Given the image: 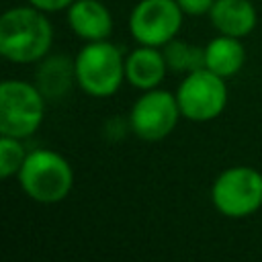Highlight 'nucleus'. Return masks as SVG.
Segmentation results:
<instances>
[{"label":"nucleus","instance_id":"nucleus-1","mask_svg":"<svg viewBox=\"0 0 262 262\" xmlns=\"http://www.w3.org/2000/svg\"><path fill=\"white\" fill-rule=\"evenodd\" d=\"M53 25L49 14L20 4L0 16V55L16 66H33L51 53Z\"/></svg>","mask_w":262,"mask_h":262},{"label":"nucleus","instance_id":"nucleus-2","mask_svg":"<svg viewBox=\"0 0 262 262\" xmlns=\"http://www.w3.org/2000/svg\"><path fill=\"white\" fill-rule=\"evenodd\" d=\"M20 190L39 205H57L74 188V168L66 156L49 147H37L27 154L16 174Z\"/></svg>","mask_w":262,"mask_h":262},{"label":"nucleus","instance_id":"nucleus-3","mask_svg":"<svg viewBox=\"0 0 262 262\" xmlns=\"http://www.w3.org/2000/svg\"><path fill=\"white\" fill-rule=\"evenodd\" d=\"M76 86L92 98H108L125 82V53L113 41H88L74 57Z\"/></svg>","mask_w":262,"mask_h":262},{"label":"nucleus","instance_id":"nucleus-4","mask_svg":"<svg viewBox=\"0 0 262 262\" xmlns=\"http://www.w3.org/2000/svg\"><path fill=\"white\" fill-rule=\"evenodd\" d=\"M47 98L35 82L8 78L0 84V135L27 139L45 119Z\"/></svg>","mask_w":262,"mask_h":262},{"label":"nucleus","instance_id":"nucleus-5","mask_svg":"<svg viewBox=\"0 0 262 262\" xmlns=\"http://www.w3.org/2000/svg\"><path fill=\"white\" fill-rule=\"evenodd\" d=\"M211 205L227 219H246L262 209V172L252 166H229L211 184Z\"/></svg>","mask_w":262,"mask_h":262},{"label":"nucleus","instance_id":"nucleus-6","mask_svg":"<svg viewBox=\"0 0 262 262\" xmlns=\"http://www.w3.org/2000/svg\"><path fill=\"white\" fill-rule=\"evenodd\" d=\"M176 100L182 119L190 123L215 121L225 111L229 100L227 80L207 68H201L182 78L176 88Z\"/></svg>","mask_w":262,"mask_h":262},{"label":"nucleus","instance_id":"nucleus-7","mask_svg":"<svg viewBox=\"0 0 262 262\" xmlns=\"http://www.w3.org/2000/svg\"><path fill=\"white\" fill-rule=\"evenodd\" d=\"M131 133L141 141H162L176 129L182 119L176 92L154 88L141 92L127 115Z\"/></svg>","mask_w":262,"mask_h":262},{"label":"nucleus","instance_id":"nucleus-8","mask_svg":"<svg viewBox=\"0 0 262 262\" xmlns=\"http://www.w3.org/2000/svg\"><path fill=\"white\" fill-rule=\"evenodd\" d=\"M184 12L176 0H139L129 12V33L137 45L164 47L178 37Z\"/></svg>","mask_w":262,"mask_h":262},{"label":"nucleus","instance_id":"nucleus-9","mask_svg":"<svg viewBox=\"0 0 262 262\" xmlns=\"http://www.w3.org/2000/svg\"><path fill=\"white\" fill-rule=\"evenodd\" d=\"M66 20L70 31L84 43L111 39L115 27L108 6L100 0H76L66 10Z\"/></svg>","mask_w":262,"mask_h":262},{"label":"nucleus","instance_id":"nucleus-10","mask_svg":"<svg viewBox=\"0 0 262 262\" xmlns=\"http://www.w3.org/2000/svg\"><path fill=\"white\" fill-rule=\"evenodd\" d=\"M168 72L162 47L137 45L125 55V82L139 92L160 88Z\"/></svg>","mask_w":262,"mask_h":262},{"label":"nucleus","instance_id":"nucleus-11","mask_svg":"<svg viewBox=\"0 0 262 262\" xmlns=\"http://www.w3.org/2000/svg\"><path fill=\"white\" fill-rule=\"evenodd\" d=\"M35 86L41 90V94L51 100H59L76 86V68L74 57L61 55V53H49L41 61L35 63Z\"/></svg>","mask_w":262,"mask_h":262},{"label":"nucleus","instance_id":"nucleus-12","mask_svg":"<svg viewBox=\"0 0 262 262\" xmlns=\"http://www.w3.org/2000/svg\"><path fill=\"white\" fill-rule=\"evenodd\" d=\"M209 20L217 33L246 39L258 25V12L250 0H215Z\"/></svg>","mask_w":262,"mask_h":262},{"label":"nucleus","instance_id":"nucleus-13","mask_svg":"<svg viewBox=\"0 0 262 262\" xmlns=\"http://www.w3.org/2000/svg\"><path fill=\"white\" fill-rule=\"evenodd\" d=\"M246 47L242 39L217 33L205 43V68L229 80L246 66Z\"/></svg>","mask_w":262,"mask_h":262},{"label":"nucleus","instance_id":"nucleus-14","mask_svg":"<svg viewBox=\"0 0 262 262\" xmlns=\"http://www.w3.org/2000/svg\"><path fill=\"white\" fill-rule=\"evenodd\" d=\"M168 70L174 74H190L205 68V45H196L184 39H172L162 47Z\"/></svg>","mask_w":262,"mask_h":262},{"label":"nucleus","instance_id":"nucleus-15","mask_svg":"<svg viewBox=\"0 0 262 262\" xmlns=\"http://www.w3.org/2000/svg\"><path fill=\"white\" fill-rule=\"evenodd\" d=\"M25 139L10 137V135H0V176L4 180H10L12 176L18 174L27 160V149H25Z\"/></svg>","mask_w":262,"mask_h":262},{"label":"nucleus","instance_id":"nucleus-16","mask_svg":"<svg viewBox=\"0 0 262 262\" xmlns=\"http://www.w3.org/2000/svg\"><path fill=\"white\" fill-rule=\"evenodd\" d=\"M184 16H209L215 0H176Z\"/></svg>","mask_w":262,"mask_h":262},{"label":"nucleus","instance_id":"nucleus-17","mask_svg":"<svg viewBox=\"0 0 262 262\" xmlns=\"http://www.w3.org/2000/svg\"><path fill=\"white\" fill-rule=\"evenodd\" d=\"M76 0H27V4L47 12V14H53V12H63L68 10Z\"/></svg>","mask_w":262,"mask_h":262}]
</instances>
